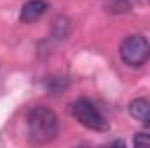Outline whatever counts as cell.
<instances>
[{
	"mask_svg": "<svg viewBox=\"0 0 150 148\" xmlns=\"http://www.w3.org/2000/svg\"><path fill=\"white\" fill-rule=\"evenodd\" d=\"M28 138L35 145H47L58 134V117L47 106H35L26 115Z\"/></svg>",
	"mask_w": 150,
	"mask_h": 148,
	"instance_id": "obj_1",
	"label": "cell"
},
{
	"mask_svg": "<svg viewBox=\"0 0 150 148\" xmlns=\"http://www.w3.org/2000/svg\"><path fill=\"white\" fill-rule=\"evenodd\" d=\"M119 54L127 66L140 68L150 59V42L142 35H129L122 40Z\"/></svg>",
	"mask_w": 150,
	"mask_h": 148,
	"instance_id": "obj_2",
	"label": "cell"
},
{
	"mask_svg": "<svg viewBox=\"0 0 150 148\" xmlns=\"http://www.w3.org/2000/svg\"><path fill=\"white\" fill-rule=\"evenodd\" d=\"M72 115L87 129L98 131V132H107L110 129L108 120L100 113V110L89 101V99H77L72 103Z\"/></svg>",
	"mask_w": 150,
	"mask_h": 148,
	"instance_id": "obj_3",
	"label": "cell"
},
{
	"mask_svg": "<svg viewBox=\"0 0 150 148\" xmlns=\"http://www.w3.org/2000/svg\"><path fill=\"white\" fill-rule=\"evenodd\" d=\"M47 9H49V4L45 0H28L21 9L19 19L23 23H35L45 14Z\"/></svg>",
	"mask_w": 150,
	"mask_h": 148,
	"instance_id": "obj_4",
	"label": "cell"
},
{
	"mask_svg": "<svg viewBox=\"0 0 150 148\" xmlns=\"http://www.w3.org/2000/svg\"><path fill=\"white\" fill-rule=\"evenodd\" d=\"M129 113L138 122H142L145 127L150 129V101L143 98H136L129 103Z\"/></svg>",
	"mask_w": 150,
	"mask_h": 148,
	"instance_id": "obj_5",
	"label": "cell"
},
{
	"mask_svg": "<svg viewBox=\"0 0 150 148\" xmlns=\"http://www.w3.org/2000/svg\"><path fill=\"white\" fill-rule=\"evenodd\" d=\"M44 85H45V89H47L49 92L58 94V92L65 91V87L68 85V82H67V78H54V77H49Z\"/></svg>",
	"mask_w": 150,
	"mask_h": 148,
	"instance_id": "obj_6",
	"label": "cell"
},
{
	"mask_svg": "<svg viewBox=\"0 0 150 148\" xmlns=\"http://www.w3.org/2000/svg\"><path fill=\"white\" fill-rule=\"evenodd\" d=\"M134 147H150V132H136L133 138Z\"/></svg>",
	"mask_w": 150,
	"mask_h": 148,
	"instance_id": "obj_7",
	"label": "cell"
}]
</instances>
